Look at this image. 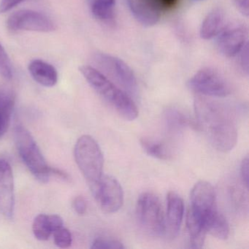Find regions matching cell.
Instances as JSON below:
<instances>
[{
	"label": "cell",
	"mask_w": 249,
	"mask_h": 249,
	"mask_svg": "<svg viewBox=\"0 0 249 249\" xmlns=\"http://www.w3.org/2000/svg\"><path fill=\"white\" fill-rule=\"evenodd\" d=\"M195 110L198 127L208 137L214 148L221 152H229L235 146L237 131L232 115L221 103L196 96Z\"/></svg>",
	"instance_id": "1"
},
{
	"label": "cell",
	"mask_w": 249,
	"mask_h": 249,
	"mask_svg": "<svg viewBox=\"0 0 249 249\" xmlns=\"http://www.w3.org/2000/svg\"><path fill=\"white\" fill-rule=\"evenodd\" d=\"M79 71L94 91L106 100L121 117L129 122L138 117L139 112L133 100L113 81L93 67L84 65L79 68Z\"/></svg>",
	"instance_id": "2"
},
{
	"label": "cell",
	"mask_w": 249,
	"mask_h": 249,
	"mask_svg": "<svg viewBox=\"0 0 249 249\" xmlns=\"http://www.w3.org/2000/svg\"><path fill=\"white\" fill-rule=\"evenodd\" d=\"M74 156L77 165L91 189L103 176L104 158L101 148L92 137L83 135L75 144Z\"/></svg>",
	"instance_id": "3"
},
{
	"label": "cell",
	"mask_w": 249,
	"mask_h": 249,
	"mask_svg": "<svg viewBox=\"0 0 249 249\" xmlns=\"http://www.w3.org/2000/svg\"><path fill=\"white\" fill-rule=\"evenodd\" d=\"M14 140L18 154L27 168L41 183H46L51 176V168L34 138L21 125L14 129Z\"/></svg>",
	"instance_id": "4"
},
{
	"label": "cell",
	"mask_w": 249,
	"mask_h": 249,
	"mask_svg": "<svg viewBox=\"0 0 249 249\" xmlns=\"http://www.w3.org/2000/svg\"><path fill=\"white\" fill-rule=\"evenodd\" d=\"M136 214L142 228L153 235H161L165 232V218L162 205L157 195L145 192L137 202Z\"/></svg>",
	"instance_id": "5"
},
{
	"label": "cell",
	"mask_w": 249,
	"mask_h": 249,
	"mask_svg": "<svg viewBox=\"0 0 249 249\" xmlns=\"http://www.w3.org/2000/svg\"><path fill=\"white\" fill-rule=\"evenodd\" d=\"M94 59L97 68L103 71L101 72L103 75L117 83L129 94L136 92V78L127 64L116 56L104 53H97Z\"/></svg>",
	"instance_id": "6"
},
{
	"label": "cell",
	"mask_w": 249,
	"mask_h": 249,
	"mask_svg": "<svg viewBox=\"0 0 249 249\" xmlns=\"http://www.w3.org/2000/svg\"><path fill=\"white\" fill-rule=\"evenodd\" d=\"M188 86L199 95L224 97L231 93V87L224 76L213 68H203L190 78Z\"/></svg>",
	"instance_id": "7"
},
{
	"label": "cell",
	"mask_w": 249,
	"mask_h": 249,
	"mask_svg": "<svg viewBox=\"0 0 249 249\" xmlns=\"http://www.w3.org/2000/svg\"><path fill=\"white\" fill-rule=\"evenodd\" d=\"M90 189L99 206L105 213L117 212L123 205V189L119 182L112 176H102Z\"/></svg>",
	"instance_id": "8"
},
{
	"label": "cell",
	"mask_w": 249,
	"mask_h": 249,
	"mask_svg": "<svg viewBox=\"0 0 249 249\" xmlns=\"http://www.w3.org/2000/svg\"><path fill=\"white\" fill-rule=\"evenodd\" d=\"M8 29L13 31H33L51 33L56 29L51 18L44 14L31 10H21L11 14L7 21Z\"/></svg>",
	"instance_id": "9"
},
{
	"label": "cell",
	"mask_w": 249,
	"mask_h": 249,
	"mask_svg": "<svg viewBox=\"0 0 249 249\" xmlns=\"http://www.w3.org/2000/svg\"><path fill=\"white\" fill-rule=\"evenodd\" d=\"M248 35L247 27L241 23H231L223 27L217 39L220 52L227 57L236 56L246 46Z\"/></svg>",
	"instance_id": "10"
},
{
	"label": "cell",
	"mask_w": 249,
	"mask_h": 249,
	"mask_svg": "<svg viewBox=\"0 0 249 249\" xmlns=\"http://www.w3.org/2000/svg\"><path fill=\"white\" fill-rule=\"evenodd\" d=\"M191 205L189 210L203 221L205 218L216 211L215 193L211 183L200 180L194 186L191 192Z\"/></svg>",
	"instance_id": "11"
},
{
	"label": "cell",
	"mask_w": 249,
	"mask_h": 249,
	"mask_svg": "<svg viewBox=\"0 0 249 249\" xmlns=\"http://www.w3.org/2000/svg\"><path fill=\"white\" fill-rule=\"evenodd\" d=\"M15 206L14 175L9 163L0 160V212L6 218L14 215Z\"/></svg>",
	"instance_id": "12"
},
{
	"label": "cell",
	"mask_w": 249,
	"mask_h": 249,
	"mask_svg": "<svg viewBox=\"0 0 249 249\" xmlns=\"http://www.w3.org/2000/svg\"><path fill=\"white\" fill-rule=\"evenodd\" d=\"M167 218L165 232L173 238L178 234L183 221L184 205L182 198L174 192H170L167 196Z\"/></svg>",
	"instance_id": "13"
},
{
	"label": "cell",
	"mask_w": 249,
	"mask_h": 249,
	"mask_svg": "<svg viewBox=\"0 0 249 249\" xmlns=\"http://www.w3.org/2000/svg\"><path fill=\"white\" fill-rule=\"evenodd\" d=\"M128 7L138 22L152 27L160 21L161 10L151 0H126Z\"/></svg>",
	"instance_id": "14"
},
{
	"label": "cell",
	"mask_w": 249,
	"mask_h": 249,
	"mask_svg": "<svg viewBox=\"0 0 249 249\" xmlns=\"http://www.w3.org/2000/svg\"><path fill=\"white\" fill-rule=\"evenodd\" d=\"M29 71L35 81L40 85L52 87L58 81V73L56 68L44 61H32L29 65Z\"/></svg>",
	"instance_id": "15"
},
{
	"label": "cell",
	"mask_w": 249,
	"mask_h": 249,
	"mask_svg": "<svg viewBox=\"0 0 249 249\" xmlns=\"http://www.w3.org/2000/svg\"><path fill=\"white\" fill-rule=\"evenodd\" d=\"M224 12L221 8H215L207 15L200 27V37L211 40L218 36L224 27Z\"/></svg>",
	"instance_id": "16"
},
{
	"label": "cell",
	"mask_w": 249,
	"mask_h": 249,
	"mask_svg": "<svg viewBox=\"0 0 249 249\" xmlns=\"http://www.w3.org/2000/svg\"><path fill=\"white\" fill-rule=\"evenodd\" d=\"M186 224L190 237V247L192 249H201L203 246L207 234L203 221L198 215L189 210Z\"/></svg>",
	"instance_id": "17"
},
{
	"label": "cell",
	"mask_w": 249,
	"mask_h": 249,
	"mask_svg": "<svg viewBox=\"0 0 249 249\" xmlns=\"http://www.w3.org/2000/svg\"><path fill=\"white\" fill-rule=\"evenodd\" d=\"M204 226L207 233L220 240H226L230 234V227L225 217L218 210L210 214L205 221Z\"/></svg>",
	"instance_id": "18"
},
{
	"label": "cell",
	"mask_w": 249,
	"mask_h": 249,
	"mask_svg": "<svg viewBox=\"0 0 249 249\" xmlns=\"http://www.w3.org/2000/svg\"><path fill=\"white\" fill-rule=\"evenodd\" d=\"M15 106V96L9 91H0V129L2 135L8 130Z\"/></svg>",
	"instance_id": "19"
},
{
	"label": "cell",
	"mask_w": 249,
	"mask_h": 249,
	"mask_svg": "<svg viewBox=\"0 0 249 249\" xmlns=\"http://www.w3.org/2000/svg\"><path fill=\"white\" fill-rule=\"evenodd\" d=\"M93 16L100 21L110 22L114 17L116 0H88Z\"/></svg>",
	"instance_id": "20"
},
{
	"label": "cell",
	"mask_w": 249,
	"mask_h": 249,
	"mask_svg": "<svg viewBox=\"0 0 249 249\" xmlns=\"http://www.w3.org/2000/svg\"><path fill=\"white\" fill-rule=\"evenodd\" d=\"M164 121L170 132H178L192 124L189 118L177 108L167 109L164 113Z\"/></svg>",
	"instance_id": "21"
},
{
	"label": "cell",
	"mask_w": 249,
	"mask_h": 249,
	"mask_svg": "<svg viewBox=\"0 0 249 249\" xmlns=\"http://www.w3.org/2000/svg\"><path fill=\"white\" fill-rule=\"evenodd\" d=\"M141 144L148 155L160 160H167L170 158V151L165 144L160 141H154L148 138H142Z\"/></svg>",
	"instance_id": "22"
},
{
	"label": "cell",
	"mask_w": 249,
	"mask_h": 249,
	"mask_svg": "<svg viewBox=\"0 0 249 249\" xmlns=\"http://www.w3.org/2000/svg\"><path fill=\"white\" fill-rule=\"evenodd\" d=\"M33 231L35 237L37 240L40 241L49 240L52 234L49 215L45 214L37 215L33 221Z\"/></svg>",
	"instance_id": "23"
},
{
	"label": "cell",
	"mask_w": 249,
	"mask_h": 249,
	"mask_svg": "<svg viewBox=\"0 0 249 249\" xmlns=\"http://www.w3.org/2000/svg\"><path fill=\"white\" fill-rule=\"evenodd\" d=\"M54 243L61 249H68L72 244V234L68 229L63 227L53 231Z\"/></svg>",
	"instance_id": "24"
},
{
	"label": "cell",
	"mask_w": 249,
	"mask_h": 249,
	"mask_svg": "<svg viewBox=\"0 0 249 249\" xmlns=\"http://www.w3.org/2000/svg\"><path fill=\"white\" fill-rule=\"evenodd\" d=\"M0 75L6 79L13 77V68L11 59L5 49L0 44Z\"/></svg>",
	"instance_id": "25"
},
{
	"label": "cell",
	"mask_w": 249,
	"mask_h": 249,
	"mask_svg": "<svg viewBox=\"0 0 249 249\" xmlns=\"http://www.w3.org/2000/svg\"><path fill=\"white\" fill-rule=\"evenodd\" d=\"M91 248L93 249H124V246L119 240L99 237L93 241Z\"/></svg>",
	"instance_id": "26"
},
{
	"label": "cell",
	"mask_w": 249,
	"mask_h": 249,
	"mask_svg": "<svg viewBox=\"0 0 249 249\" xmlns=\"http://www.w3.org/2000/svg\"><path fill=\"white\" fill-rule=\"evenodd\" d=\"M72 207H73L74 211L78 215H83L87 213V201L83 196H76L72 202Z\"/></svg>",
	"instance_id": "27"
},
{
	"label": "cell",
	"mask_w": 249,
	"mask_h": 249,
	"mask_svg": "<svg viewBox=\"0 0 249 249\" xmlns=\"http://www.w3.org/2000/svg\"><path fill=\"white\" fill-rule=\"evenodd\" d=\"M249 157H245L242 161L241 166H240V176H241L243 184L247 189L249 187Z\"/></svg>",
	"instance_id": "28"
},
{
	"label": "cell",
	"mask_w": 249,
	"mask_h": 249,
	"mask_svg": "<svg viewBox=\"0 0 249 249\" xmlns=\"http://www.w3.org/2000/svg\"><path fill=\"white\" fill-rule=\"evenodd\" d=\"M24 0H1L0 1V13L8 12L14 7L21 3Z\"/></svg>",
	"instance_id": "29"
},
{
	"label": "cell",
	"mask_w": 249,
	"mask_h": 249,
	"mask_svg": "<svg viewBox=\"0 0 249 249\" xmlns=\"http://www.w3.org/2000/svg\"><path fill=\"white\" fill-rule=\"evenodd\" d=\"M161 11L172 9L176 6L178 0H151Z\"/></svg>",
	"instance_id": "30"
},
{
	"label": "cell",
	"mask_w": 249,
	"mask_h": 249,
	"mask_svg": "<svg viewBox=\"0 0 249 249\" xmlns=\"http://www.w3.org/2000/svg\"><path fill=\"white\" fill-rule=\"evenodd\" d=\"M49 223H50L51 227H52V234L53 231H56L58 229L63 227V219L61 216L58 215H49Z\"/></svg>",
	"instance_id": "31"
},
{
	"label": "cell",
	"mask_w": 249,
	"mask_h": 249,
	"mask_svg": "<svg viewBox=\"0 0 249 249\" xmlns=\"http://www.w3.org/2000/svg\"><path fill=\"white\" fill-rule=\"evenodd\" d=\"M234 5L245 17H249V0H234Z\"/></svg>",
	"instance_id": "32"
},
{
	"label": "cell",
	"mask_w": 249,
	"mask_h": 249,
	"mask_svg": "<svg viewBox=\"0 0 249 249\" xmlns=\"http://www.w3.org/2000/svg\"><path fill=\"white\" fill-rule=\"evenodd\" d=\"M0 137H2V134H1V129H0Z\"/></svg>",
	"instance_id": "33"
},
{
	"label": "cell",
	"mask_w": 249,
	"mask_h": 249,
	"mask_svg": "<svg viewBox=\"0 0 249 249\" xmlns=\"http://www.w3.org/2000/svg\"><path fill=\"white\" fill-rule=\"evenodd\" d=\"M195 1H203V0H195Z\"/></svg>",
	"instance_id": "34"
}]
</instances>
